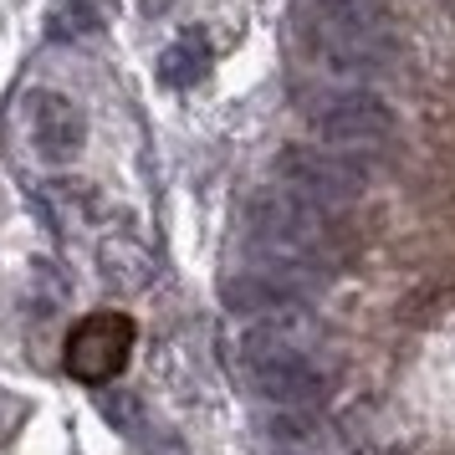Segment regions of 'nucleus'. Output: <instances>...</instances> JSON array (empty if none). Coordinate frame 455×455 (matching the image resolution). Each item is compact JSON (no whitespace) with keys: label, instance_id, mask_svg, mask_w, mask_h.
<instances>
[{"label":"nucleus","instance_id":"423d86ee","mask_svg":"<svg viewBox=\"0 0 455 455\" xmlns=\"http://www.w3.org/2000/svg\"><path fill=\"white\" fill-rule=\"evenodd\" d=\"M312 128L332 148H379L394 139L399 118L379 92H332L312 103Z\"/></svg>","mask_w":455,"mask_h":455},{"label":"nucleus","instance_id":"20e7f679","mask_svg":"<svg viewBox=\"0 0 455 455\" xmlns=\"http://www.w3.org/2000/svg\"><path fill=\"white\" fill-rule=\"evenodd\" d=\"M276 174H282L287 189H297L302 200H312V205H323V210H343L369 189V174L353 164V159L328 154V148H312V144L282 148Z\"/></svg>","mask_w":455,"mask_h":455},{"label":"nucleus","instance_id":"7ed1b4c3","mask_svg":"<svg viewBox=\"0 0 455 455\" xmlns=\"http://www.w3.org/2000/svg\"><path fill=\"white\" fill-rule=\"evenodd\" d=\"M312 42L338 72H369L389 57L394 26L384 0H312Z\"/></svg>","mask_w":455,"mask_h":455},{"label":"nucleus","instance_id":"9d476101","mask_svg":"<svg viewBox=\"0 0 455 455\" xmlns=\"http://www.w3.org/2000/svg\"><path fill=\"white\" fill-rule=\"evenodd\" d=\"M108 0H52L46 11V36L52 42H83L92 31H103Z\"/></svg>","mask_w":455,"mask_h":455},{"label":"nucleus","instance_id":"1a4fd4ad","mask_svg":"<svg viewBox=\"0 0 455 455\" xmlns=\"http://www.w3.org/2000/svg\"><path fill=\"white\" fill-rule=\"evenodd\" d=\"M154 72H159V83L164 87H195L210 72L205 31H180V36L159 52V67H154Z\"/></svg>","mask_w":455,"mask_h":455},{"label":"nucleus","instance_id":"f257e3e1","mask_svg":"<svg viewBox=\"0 0 455 455\" xmlns=\"http://www.w3.org/2000/svg\"><path fill=\"white\" fill-rule=\"evenodd\" d=\"M251 246H256V271L282 282V287H307L312 276H323L338 246L332 210L302 200L297 189H261L246 210Z\"/></svg>","mask_w":455,"mask_h":455},{"label":"nucleus","instance_id":"6e6552de","mask_svg":"<svg viewBox=\"0 0 455 455\" xmlns=\"http://www.w3.org/2000/svg\"><path fill=\"white\" fill-rule=\"evenodd\" d=\"M98 271H103L108 287L118 291H144L154 282V256L144 251V241L133 235H108L98 246Z\"/></svg>","mask_w":455,"mask_h":455},{"label":"nucleus","instance_id":"0eeeda50","mask_svg":"<svg viewBox=\"0 0 455 455\" xmlns=\"http://www.w3.org/2000/svg\"><path fill=\"white\" fill-rule=\"evenodd\" d=\"M26 139L36 148V159L52 169H67L83 159L87 148V118L83 108L72 103L67 92H52V87H36L26 98Z\"/></svg>","mask_w":455,"mask_h":455},{"label":"nucleus","instance_id":"39448f33","mask_svg":"<svg viewBox=\"0 0 455 455\" xmlns=\"http://www.w3.org/2000/svg\"><path fill=\"white\" fill-rule=\"evenodd\" d=\"M133 358V317L124 312H87L77 328L67 332L62 363L77 384H108L118 379Z\"/></svg>","mask_w":455,"mask_h":455},{"label":"nucleus","instance_id":"f03ea898","mask_svg":"<svg viewBox=\"0 0 455 455\" xmlns=\"http://www.w3.org/2000/svg\"><path fill=\"white\" fill-rule=\"evenodd\" d=\"M312 343H297L287 332L246 328L241 332V369H246L251 389L282 404V410H307L328 394V379L312 363Z\"/></svg>","mask_w":455,"mask_h":455}]
</instances>
